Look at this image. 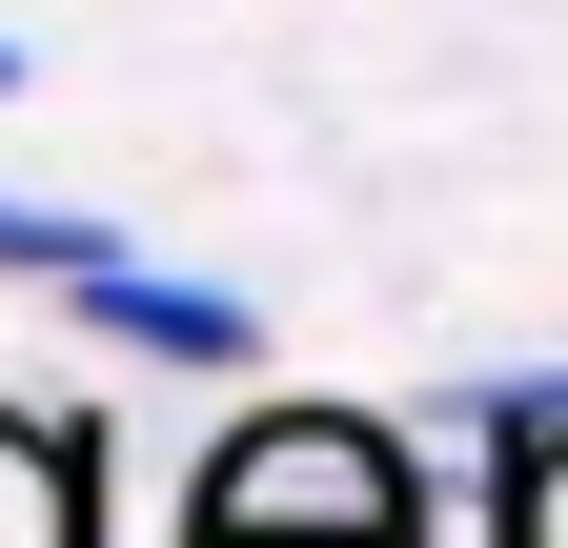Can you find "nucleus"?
Masks as SVG:
<instances>
[{
  "label": "nucleus",
  "mask_w": 568,
  "mask_h": 548,
  "mask_svg": "<svg viewBox=\"0 0 568 548\" xmlns=\"http://www.w3.org/2000/svg\"><path fill=\"white\" fill-rule=\"evenodd\" d=\"M82 264H122V224H102V203H21V183H0V285H82Z\"/></svg>",
  "instance_id": "4"
},
{
  "label": "nucleus",
  "mask_w": 568,
  "mask_h": 548,
  "mask_svg": "<svg viewBox=\"0 0 568 548\" xmlns=\"http://www.w3.org/2000/svg\"><path fill=\"white\" fill-rule=\"evenodd\" d=\"M183 548H426V467L366 406H244L203 508H183Z\"/></svg>",
  "instance_id": "1"
},
{
  "label": "nucleus",
  "mask_w": 568,
  "mask_h": 548,
  "mask_svg": "<svg viewBox=\"0 0 568 548\" xmlns=\"http://www.w3.org/2000/svg\"><path fill=\"white\" fill-rule=\"evenodd\" d=\"M0 548H102V447L61 406H0Z\"/></svg>",
  "instance_id": "3"
},
{
  "label": "nucleus",
  "mask_w": 568,
  "mask_h": 548,
  "mask_svg": "<svg viewBox=\"0 0 568 548\" xmlns=\"http://www.w3.org/2000/svg\"><path fill=\"white\" fill-rule=\"evenodd\" d=\"M61 325H82V346H122V366H183V386H244L264 366V305L244 285H203V264H82V285H61Z\"/></svg>",
  "instance_id": "2"
},
{
  "label": "nucleus",
  "mask_w": 568,
  "mask_h": 548,
  "mask_svg": "<svg viewBox=\"0 0 568 548\" xmlns=\"http://www.w3.org/2000/svg\"><path fill=\"white\" fill-rule=\"evenodd\" d=\"M21 82H41V61H21V41H0V102H21Z\"/></svg>",
  "instance_id": "5"
}]
</instances>
